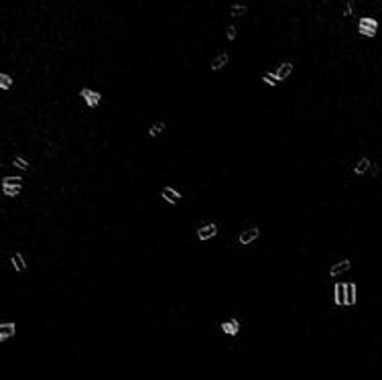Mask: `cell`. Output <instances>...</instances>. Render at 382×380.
<instances>
[{"instance_id": "obj_1", "label": "cell", "mask_w": 382, "mask_h": 380, "mask_svg": "<svg viewBox=\"0 0 382 380\" xmlns=\"http://www.w3.org/2000/svg\"><path fill=\"white\" fill-rule=\"evenodd\" d=\"M75 96H78V100L84 102V106L88 108V110H100V108L104 106V102H106L104 92L98 90V88H92V86H82Z\"/></svg>"}, {"instance_id": "obj_2", "label": "cell", "mask_w": 382, "mask_h": 380, "mask_svg": "<svg viewBox=\"0 0 382 380\" xmlns=\"http://www.w3.org/2000/svg\"><path fill=\"white\" fill-rule=\"evenodd\" d=\"M217 332H220L222 340H236L240 334H242V321L236 317V315H230V317H224L217 323ZM222 344V342H220ZM205 378V376H203Z\"/></svg>"}, {"instance_id": "obj_3", "label": "cell", "mask_w": 382, "mask_h": 380, "mask_svg": "<svg viewBox=\"0 0 382 380\" xmlns=\"http://www.w3.org/2000/svg\"><path fill=\"white\" fill-rule=\"evenodd\" d=\"M230 63H232V53L226 51L224 47H220V51H215L213 57L209 59L207 69H209V73H222L230 67Z\"/></svg>"}, {"instance_id": "obj_4", "label": "cell", "mask_w": 382, "mask_h": 380, "mask_svg": "<svg viewBox=\"0 0 382 380\" xmlns=\"http://www.w3.org/2000/svg\"><path fill=\"white\" fill-rule=\"evenodd\" d=\"M217 236H220V224H217L215 220H207V222H203V224H199L195 228V240L201 242V244L211 242Z\"/></svg>"}, {"instance_id": "obj_5", "label": "cell", "mask_w": 382, "mask_h": 380, "mask_svg": "<svg viewBox=\"0 0 382 380\" xmlns=\"http://www.w3.org/2000/svg\"><path fill=\"white\" fill-rule=\"evenodd\" d=\"M354 268V262L350 256H342V258H336L330 266H327V279L334 283V279H340L344 275H348L350 270Z\"/></svg>"}, {"instance_id": "obj_6", "label": "cell", "mask_w": 382, "mask_h": 380, "mask_svg": "<svg viewBox=\"0 0 382 380\" xmlns=\"http://www.w3.org/2000/svg\"><path fill=\"white\" fill-rule=\"evenodd\" d=\"M260 238H262V228H260L258 224H252V226H246V228H242V230L238 232L236 244H238L240 248H246V246L256 244Z\"/></svg>"}, {"instance_id": "obj_7", "label": "cell", "mask_w": 382, "mask_h": 380, "mask_svg": "<svg viewBox=\"0 0 382 380\" xmlns=\"http://www.w3.org/2000/svg\"><path fill=\"white\" fill-rule=\"evenodd\" d=\"M250 15V5H248V0H232V3L228 5V9H226V19H228V23L230 21H242L244 17H248Z\"/></svg>"}, {"instance_id": "obj_8", "label": "cell", "mask_w": 382, "mask_h": 380, "mask_svg": "<svg viewBox=\"0 0 382 380\" xmlns=\"http://www.w3.org/2000/svg\"><path fill=\"white\" fill-rule=\"evenodd\" d=\"M380 31V23L374 17H360L358 19V35L364 39H374Z\"/></svg>"}, {"instance_id": "obj_9", "label": "cell", "mask_w": 382, "mask_h": 380, "mask_svg": "<svg viewBox=\"0 0 382 380\" xmlns=\"http://www.w3.org/2000/svg\"><path fill=\"white\" fill-rule=\"evenodd\" d=\"M159 199L165 201L169 207H177L181 201H183V191L173 187V185H163L159 189Z\"/></svg>"}, {"instance_id": "obj_10", "label": "cell", "mask_w": 382, "mask_h": 380, "mask_svg": "<svg viewBox=\"0 0 382 380\" xmlns=\"http://www.w3.org/2000/svg\"><path fill=\"white\" fill-rule=\"evenodd\" d=\"M372 159L368 157V155H360L358 159H356V163L352 165V169H350V173L356 177V179H364V177H368L370 175V171H372Z\"/></svg>"}, {"instance_id": "obj_11", "label": "cell", "mask_w": 382, "mask_h": 380, "mask_svg": "<svg viewBox=\"0 0 382 380\" xmlns=\"http://www.w3.org/2000/svg\"><path fill=\"white\" fill-rule=\"evenodd\" d=\"M19 336V323L15 319H0V344H7Z\"/></svg>"}, {"instance_id": "obj_12", "label": "cell", "mask_w": 382, "mask_h": 380, "mask_svg": "<svg viewBox=\"0 0 382 380\" xmlns=\"http://www.w3.org/2000/svg\"><path fill=\"white\" fill-rule=\"evenodd\" d=\"M167 128H169V122H167V120H163V118H159V120H152V122L146 126V130H144V136H142V138H148V140H157V138H161L163 134L167 132Z\"/></svg>"}, {"instance_id": "obj_13", "label": "cell", "mask_w": 382, "mask_h": 380, "mask_svg": "<svg viewBox=\"0 0 382 380\" xmlns=\"http://www.w3.org/2000/svg\"><path fill=\"white\" fill-rule=\"evenodd\" d=\"M332 305L336 309L346 307V281H334L332 283Z\"/></svg>"}, {"instance_id": "obj_14", "label": "cell", "mask_w": 382, "mask_h": 380, "mask_svg": "<svg viewBox=\"0 0 382 380\" xmlns=\"http://www.w3.org/2000/svg\"><path fill=\"white\" fill-rule=\"evenodd\" d=\"M31 167H33V163H31V159L27 157V155H23V153H17V155H13V159H11V173H29L31 171Z\"/></svg>"}, {"instance_id": "obj_15", "label": "cell", "mask_w": 382, "mask_h": 380, "mask_svg": "<svg viewBox=\"0 0 382 380\" xmlns=\"http://www.w3.org/2000/svg\"><path fill=\"white\" fill-rule=\"evenodd\" d=\"M295 61H291V59H285V61H281V63H277L275 65V75H277V80L281 82V84H285V82H289L291 78H293V73H295Z\"/></svg>"}, {"instance_id": "obj_16", "label": "cell", "mask_w": 382, "mask_h": 380, "mask_svg": "<svg viewBox=\"0 0 382 380\" xmlns=\"http://www.w3.org/2000/svg\"><path fill=\"white\" fill-rule=\"evenodd\" d=\"M25 185H17V183H0V195L7 199H17L25 193Z\"/></svg>"}, {"instance_id": "obj_17", "label": "cell", "mask_w": 382, "mask_h": 380, "mask_svg": "<svg viewBox=\"0 0 382 380\" xmlns=\"http://www.w3.org/2000/svg\"><path fill=\"white\" fill-rule=\"evenodd\" d=\"M358 305V283L356 281H346V307H356Z\"/></svg>"}, {"instance_id": "obj_18", "label": "cell", "mask_w": 382, "mask_h": 380, "mask_svg": "<svg viewBox=\"0 0 382 380\" xmlns=\"http://www.w3.org/2000/svg\"><path fill=\"white\" fill-rule=\"evenodd\" d=\"M15 88H17V78L7 69H0V92H13Z\"/></svg>"}, {"instance_id": "obj_19", "label": "cell", "mask_w": 382, "mask_h": 380, "mask_svg": "<svg viewBox=\"0 0 382 380\" xmlns=\"http://www.w3.org/2000/svg\"><path fill=\"white\" fill-rule=\"evenodd\" d=\"M238 35H240L238 23H234V21L226 23V27H224V41H226L228 45H232V43H236V41H238Z\"/></svg>"}, {"instance_id": "obj_20", "label": "cell", "mask_w": 382, "mask_h": 380, "mask_svg": "<svg viewBox=\"0 0 382 380\" xmlns=\"http://www.w3.org/2000/svg\"><path fill=\"white\" fill-rule=\"evenodd\" d=\"M260 84L266 86V88H270V90H277V88L281 86V82L277 80V75H275V71H272V69H266V71L260 75Z\"/></svg>"}, {"instance_id": "obj_21", "label": "cell", "mask_w": 382, "mask_h": 380, "mask_svg": "<svg viewBox=\"0 0 382 380\" xmlns=\"http://www.w3.org/2000/svg\"><path fill=\"white\" fill-rule=\"evenodd\" d=\"M354 11H356V3H354V0H346L344 11H342V17H344V19H350V17H354Z\"/></svg>"}]
</instances>
